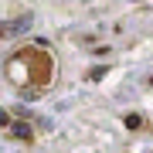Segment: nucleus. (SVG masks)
Returning <instances> with one entry per match:
<instances>
[{"instance_id": "nucleus-4", "label": "nucleus", "mask_w": 153, "mask_h": 153, "mask_svg": "<svg viewBox=\"0 0 153 153\" xmlns=\"http://www.w3.org/2000/svg\"><path fill=\"white\" fill-rule=\"evenodd\" d=\"M0 126H10V116H7L4 109H0Z\"/></svg>"}, {"instance_id": "nucleus-3", "label": "nucleus", "mask_w": 153, "mask_h": 153, "mask_svg": "<svg viewBox=\"0 0 153 153\" xmlns=\"http://www.w3.org/2000/svg\"><path fill=\"white\" fill-rule=\"evenodd\" d=\"M126 126H129V129H140L143 119H140V116H126Z\"/></svg>"}, {"instance_id": "nucleus-1", "label": "nucleus", "mask_w": 153, "mask_h": 153, "mask_svg": "<svg viewBox=\"0 0 153 153\" xmlns=\"http://www.w3.org/2000/svg\"><path fill=\"white\" fill-rule=\"evenodd\" d=\"M31 21H34V17H31V14H24V17H17L14 24H4V27H0V34H21V31H27V27H31Z\"/></svg>"}, {"instance_id": "nucleus-2", "label": "nucleus", "mask_w": 153, "mask_h": 153, "mask_svg": "<svg viewBox=\"0 0 153 153\" xmlns=\"http://www.w3.org/2000/svg\"><path fill=\"white\" fill-rule=\"evenodd\" d=\"M10 133L17 140H31V126L27 123H10Z\"/></svg>"}]
</instances>
